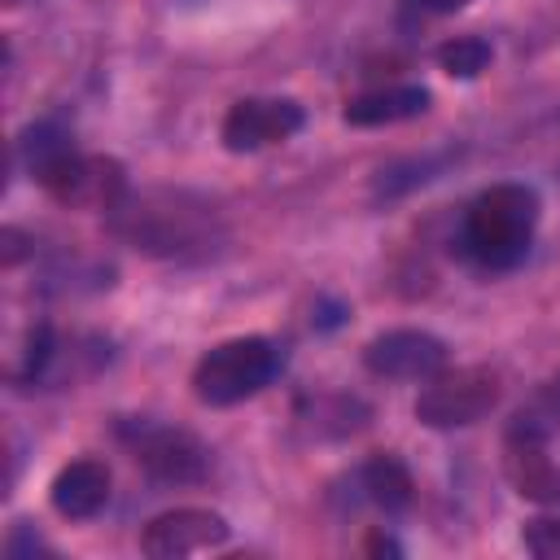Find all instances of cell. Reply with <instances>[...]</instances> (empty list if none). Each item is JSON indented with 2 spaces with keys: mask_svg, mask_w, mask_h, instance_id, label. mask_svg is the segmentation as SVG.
I'll return each instance as SVG.
<instances>
[{
  "mask_svg": "<svg viewBox=\"0 0 560 560\" xmlns=\"http://www.w3.org/2000/svg\"><path fill=\"white\" fill-rule=\"evenodd\" d=\"M525 551L538 560H560V521L538 516L525 525Z\"/></svg>",
  "mask_w": 560,
  "mask_h": 560,
  "instance_id": "obj_17",
  "label": "cell"
},
{
  "mask_svg": "<svg viewBox=\"0 0 560 560\" xmlns=\"http://www.w3.org/2000/svg\"><path fill=\"white\" fill-rule=\"evenodd\" d=\"M48 499L66 521H92L109 503V468L101 459H70L52 477Z\"/></svg>",
  "mask_w": 560,
  "mask_h": 560,
  "instance_id": "obj_10",
  "label": "cell"
},
{
  "mask_svg": "<svg viewBox=\"0 0 560 560\" xmlns=\"http://www.w3.org/2000/svg\"><path fill=\"white\" fill-rule=\"evenodd\" d=\"M503 472L521 499L560 508V459L547 455V442H508Z\"/></svg>",
  "mask_w": 560,
  "mask_h": 560,
  "instance_id": "obj_11",
  "label": "cell"
},
{
  "mask_svg": "<svg viewBox=\"0 0 560 560\" xmlns=\"http://www.w3.org/2000/svg\"><path fill=\"white\" fill-rule=\"evenodd\" d=\"M306 122L302 105L298 101H284V96H245L236 101L228 114H223V144L232 153H254V149H267V144H280L289 136H298Z\"/></svg>",
  "mask_w": 560,
  "mask_h": 560,
  "instance_id": "obj_7",
  "label": "cell"
},
{
  "mask_svg": "<svg viewBox=\"0 0 560 560\" xmlns=\"http://www.w3.org/2000/svg\"><path fill=\"white\" fill-rule=\"evenodd\" d=\"M560 433V368L512 411L508 442H551Z\"/></svg>",
  "mask_w": 560,
  "mask_h": 560,
  "instance_id": "obj_13",
  "label": "cell"
},
{
  "mask_svg": "<svg viewBox=\"0 0 560 560\" xmlns=\"http://www.w3.org/2000/svg\"><path fill=\"white\" fill-rule=\"evenodd\" d=\"M122 442L131 446L136 464L153 477V481H166V486H192L210 472V451L184 433V429H171V424H149V420H131L118 429Z\"/></svg>",
  "mask_w": 560,
  "mask_h": 560,
  "instance_id": "obj_5",
  "label": "cell"
},
{
  "mask_svg": "<svg viewBox=\"0 0 560 560\" xmlns=\"http://www.w3.org/2000/svg\"><path fill=\"white\" fill-rule=\"evenodd\" d=\"M363 363L385 381H429L446 368V346L420 328H394L363 346Z\"/></svg>",
  "mask_w": 560,
  "mask_h": 560,
  "instance_id": "obj_8",
  "label": "cell"
},
{
  "mask_svg": "<svg viewBox=\"0 0 560 560\" xmlns=\"http://www.w3.org/2000/svg\"><path fill=\"white\" fill-rule=\"evenodd\" d=\"M39 188H44L52 201L70 206V210H105V214L131 192L122 162L101 158V153H79V149H74L61 166H52V171L39 179Z\"/></svg>",
  "mask_w": 560,
  "mask_h": 560,
  "instance_id": "obj_6",
  "label": "cell"
},
{
  "mask_svg": "<svg viewBox=\"0 0 560 560\" xmlns=\"http://www.w3.org/2000/svg\"><path fill=\"white\" fill-rule=\"evenodd\" d=\"M429 88L420 83H398V88H376V92H363L346 105V122L350 127H385V122H402V118H416L429 109Z\"/></svg>",
  "mask_w": 560,
  "mask_h": 560,
  "instance_id": "obj_12",
  "label": "cell"
},
{
  "mask_svg": "<svg viewBox=\"0 0 560 560\" xmlns=\"http://www.w3.org/2000/svg\"><path fill=\"white\" fill-rule=\"evenodd\" d=\"M228 542V521L210 508H175L162 512L144 525L140 534V551L153 560H179V556H197Z\"/></svg>",
  "mask_w": 560,
  "mask_h": 560,
  "instance_id": "obj_9",
  "label": "cell"
},
{
  "mask_svg": "<svg viewBox=\"0 0 560 560\" xmlns=\"http://www.w3.org/2000/svg\"><path fill=\"white\" fill-rule=\"evenodd\" d=\"M109 232L140 254L153 258H188L206 254L219 241V210L184 188H149L127 192L109 214Z\"/></svg>",
  "mask_w": 560,
  "mask_h": 560,
  "instance_id": "obj_1",
  "label": "cell"
},
{
  "mask_svg": "<svg viewBox=\"0 0 560 560\" xmlns=\"http://www.w3.org/2000/svg\"><path fill=\"white\" fill-rule=\"evenodd\" d=\"M411 9H420V13H455V9H464L468 0H407Z\"/></svg>",
  "mask_w": 560,
  "mask_h": 560,
  "instance_id": "obj_19",
  "label": "cell"
},
{
  "mask_svg": "<svg viewBox=\"0 0 560 560\" xmlns=\"http://www.w3.org/2000/svg\"><path fill=\"white\" fill-rule=\"evenodd\" d=\"M284 368V350L267 337H232L206 350L192 368V394L206 407H232L267 389Z\"/></svg>",
  "mask_w": 560,
  "mask_h": 560,
  "instance_id": "obj_3",
  "label": "cell"
},
{
  "mask_svg": "<svg viewBox=\"0 0 560 560\" xmlns=\"http://www.w3.org/2000/svg\"><path fill=\"white\" fill-rule=\"evenodd\" d=\"M18 153H22V166L31 171V179L39 184L52 166H61V162L74 153V140H70V131L57 127V122H35V127L22 131Z\"/></svg>",
  "mask_w": 560,
  "mask_h": 560,
  "instance_id": "obj_15",
  "label": "cell"
},
{
  "mask_svg": "<svg viewBox=\"0 0 560 560\" xmlns=\"http://www.w3.org/2000/svg\"><path fill=\"white\" fill-rule=\"evenodd\" d=\"M503 385L490 368H442L416 398V420L429 429H459L494 411Z\"/></svg>",
  "mask_w": 560,
  "mask_h": 560,
  "instance_id": "obj_4",
  "label": "cell"
},
{
  "mask_svg": "<svg viewBox=\"0 0 560 560\" xmlns=\"http://www.w3.org/2000/svg\"><path fill=\"white\" fill-rule=\"evenodd\" d=\"M359 486L368 494V503H376L381 512H407L411 499H416V481L407 472V464L398 455H372L363 468H359Z\"/></svg>",
  "mask_w": 560,
  "mask_h": 560,
  "instance_id": "obj_14",
  "label": "cell"
},
{
  "mask_svg": "<svg viewBox=\"0 0 560 560\" xmlns=\"http://www.w3.org/2000/svg\"><path fill=\"white\" fill-rule=\"evenodd\" d=\"M534 223H538V192L534 188H525V184H490L464 210L459 241H464L468 258H477L481 267L503 271V267H516L529 254Z\"/></svg>",
  "mask_w": 560,
  "mask_h": 560,
  "instance_id": "obj_2",
  "label": "cell"
},
{
  "mask_svg": "<svg viewBox=\"0 0 560 560\" xmlns=\"http://www.w3.org/2000/svg\"><path fill=\"white\" fill-rule=\"evenodd\" d=\"M438 66L451 74V79H472L490 66V44L481 35H459V39H446L438 48Z\"/></svg>",
  "mask_w": 560,
  "mask_h": 560,
  "instance_id": "obj_16",
  "label": "cell"
},
{
  "mask_svg": "<svg viewBox=\"0 0 560 560\" xmlns=\"http://www.w3.org/2000/svg\"><path fill=\"white\" fill-rule=\"evenodd\" d=\"M368 551H372V556H398V542L385 538V534H372V538H368Z\"/></svg>",
  "mask_w": 560,
  "mask_h": 560,
  "instance_id": "obj_20",
  "label": "cell"
},
{
  "mask_svg": "<svg viewBox=\"0 0 560 560\" xmlns=\"http://www.w3.org/2000/svg\"><path fill=\"white\" fill-rule=\"evenodd\" d=\"M0 241H4V267H13V262L22 258V232H18V228H4Z\"/></svg>",
  "mask_w": 560,
  "mask_h": 560,
  "instance_id": "obj_18",
  "label": "cell"
}]
</instances>
